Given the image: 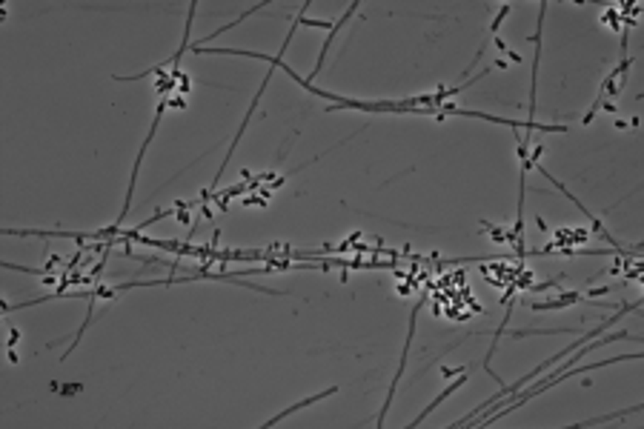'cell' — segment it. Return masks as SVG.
<instances>
[{"label":"cell","instance_id":"obj_1","mask_svg":"<svg viewBox=\"0 0 644 429\" xmlns=\"http://www.w3.org/2000/svg\"><path fill=\"white\" fill-rule=\"evenodd\" d=\"M424 303H427V295H421V298H418V303H415V309H413V318H410V335H407V344H404V355H401V364H398V375L393 378L390 392H387V401H384V410L378 412V421H375V426H384V415H387L390 403H393V395H395V389H398V380H401L404 369H407V352H410V341H413V335H415V318H418V312H421V306H424Z\"/></svg>","mask_w":644,"mask_h":429},{"label":"cell","instance_id":"obj_2","mask_svg":"<svg viewBox=\"0 0 644 429\" xmlns=\"http://www.w3.org/2000/svg\"><path fill=\"white\" fill-rule=\"evenodd\" d=\"M358 9H361V3H349V6H347V15H344V17H341V20L336 23V26H332V32L327 35V43H324V49H321V55H318V63H315V69H313V78H315L318 72H321V66H324V58H327V52H329V46H332V40L338 37V32H341V29L347 26V23H349V17H352V15H355Z\"/></svg>","mask_w":644,"mask_h":429},{"label":"cell","instance_id":"obj_3","mask_svg":"<svg viewBox=\"0 0 644 429\" xmlns=\"http://www.w3.org/2000/svg\"><path fill=\"white\" fill-rule=\"evenodd\" d=\"M464 384H467V375H464V372H459V378H456V380H452V384H449V387H447V389H444V392H441V395H438V398H436L433 403H429V407H427V410H424V412H421V415H418L415 421H410V429H415V426H421V423L427 421V415H429V412H433V410L438 407V403H444V401H447V398H449L452 392H459V389H461Z\"/></svg>","mask_w":644,"mask_h":429},{"label":"cell","instance_id":"obj_4","mask_svg":"<svg viewBox=\"0 0 644 429\" xmlns=\"http://www.w3.org/2000/svg\"><path fill=\"white\" fill-rule=\"evenodd\" d=\"M338 392V387H329V389H324V392H318V395H313V398H304L301 403H292L290 410H283V412H278L275 418H270V421H264V426H275L278 421H283V418H290V415H295L298 410H304V407H309V403H318V401H324V398H329V395H336Z\"/></svg>","mask_w":644,"mask_h":429},{"label":"cell","instance_id":"obj_5","mask_svg":"<svg viewBox=\"0 0 644 429\" xmlns=\"http://www.w3.org/2000/svg\"><path fill=\"white\" fill-rule=\"evenodd\" d=\"M510 9H513L510 3H504V6H501V9H498V15H495V17H493V23H490V32H493V35H498V29H501V23H504V20H507V15H510Z\"/></svg>","mask_w":644,"mask_h":429},{"label":"cell","instance_id":"obj_6","mask_svg":"<svg viewBox=\"0 0 644 429\" xmlns=\"http://www.w3.org/2000/svg\"><path fill=\"white\" fill-rule=\"evenodd\" d=\"M484 229L493 235V241H498V244H504L507 241V235H504V229H498V226H493V224H484Z\"/></svg>","mask_w":644,"mask_h":429},{"label":"cell","instance_id":"obj_7","mask_svg":"<svg viewBox=\"0 0 644 429\" xmlns=\"http://www.w3.org/2000/svg\"><path fill=\"white\" fill-rule=\"evenodd\" d=\"M17 338H20V332H17V329H12V335H9V349H15Z\"/></svg>","mask_w":644,"mask_h":429}]
</instances>
